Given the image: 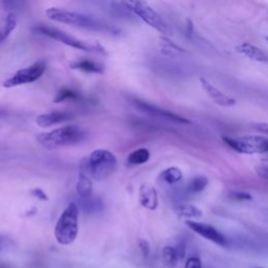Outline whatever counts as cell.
I'll return each mask as SVG.
<instances>
[{
  "label": "cell",
  "mask_w": 268,
  "mask_h": 268,
  "mask_svg": "<svg viewBox=\"0 0 268 268\" xmlns=\"http://www.w3.org/2000/svg\"><path fill=\"white\" fill-rule=\"evenodd\" d=\"M45 14L50 20L60 23H65L81 28H87L91 31H98L105 33L115 34L117 32L113 26L104 23L103 21H100L94 17L87 16L78 12H73L59 8H49L45 11Z\"/></svg>",
  "instance_id": "obj_1"
},
{
  "label": "cell",
  "mask_w": 268,
  "mask_h": 268,
  "mask_svg": "<svg viewBox=\"0 0 268 268\" xmlns=\"http://www.w3.org/2000/svg\"><path fill=\"white\" fill-rule=\"evenodd\" d=\"M85 132L79 126L68 125L49 132L40 133L37 136V140L41 146L48 150H56L60 148L70 147L80 144L84 139Z\"/></svg>",
  "instance_id": "obj_2"
},
{
  "label": "cell",
  "mask_w": 268,
  "mask_h": 268,
  "mask_svg": "<svg viewBox=\"0 0 268 268\" xmlns=\"http://www.w3.org/2000/svg\"><path fill=\"white\" fill-rule=\"evenodd\" d=\"M84 162L89 176L98 182L110 177L117 167L114 154L105 149L95 150L87 158H84Z\"/></svg>",
  "instance_id": "obj_3"
},
{
  "label": "cell",
  "mask_w": 268,
  "mask_h": 268,
  "mask_svg": "<svg viewBox=\"0 0 268 268\" xmlns=\"http://www.w3.org/2000/svg\"><path fill=\"white\" fill-rule=\"evenodd\" d=\"M79 214L78 204L71 202L61 214L55 226L56 240L62 245L73 243L79 234Z\"/></svg>",
  "instance_id": "obj_4"
},
{
  "label": "cell",
  "mask_w": 268,
  "mask_h": 268,
  "mask_svg": "<svg viewBox=\"0 0 268 268\" xmlns=\"http://www.w3.org/2000/svg\"><path fill=\"white\" fill-rule=\"evenodd\" d=\"M35 31L43 35L46 36L48 38H51L53 40H57L67 46H70L73 48L76 49H80L83 51H89V52H102V53H106L105 49L102 47V45H100L99 43H91V42H87L78 38L73 37V36H70L68 34H66L63 31L57 29V28H52V27H48L45 25H39L37 27H35Z\"/></svg>",
  "instance_id": "obj_5"
},
{
  "label": "cell",
  "mask_w": 268,
  "mask_h": 268,
  "mask_svg": "<svg viewBox=\"0 0 268 268\" xmlns=\"http://www.w3.org/2000/svg\"><path fill=\"white\" fill-rule=\"evenodd\" d=\"M222 139L231 149L242 154H264L268 150V140L262 135L223 136Z\"/></svg>",
  "instance_id": "obj_6"
},
{
  "label": "cell",
  "mask_w": 268,
  "mask_h": 268,
  "mask_svg": "<svg viewBox=\"0 0 268 268\" xmlns=\"http://www.w3.org/2000/svg\"><path fill=\"white\" fill-rule=\"evenodd\" d=\"M123 5L151 27L166 36L171 35V29L164 19L151 6L145 2H125Z\"/></svg>",
  "instance_id": "obj_7"
},
{
  "label": "cell",
  "mask_w": 268,
  "mask_h": 268,
  "mask_svg": "<svg viewBox=\"0 0 268 268\" xmlns=\"http://www.w3.org/2000/svg\"><path fill=\"white\" fill-rule=\"evenodd\" d=\"M45 69L46 64L44 61L36 62L26 68L18 70L16 74H14V76L5 81L4 87L12 88L23 84L33 83L43 76V74L45 73Z\"/></svg>",
  "instance_id": "obj_8"
},
{
  "label": "cell",
  "mask_w": 268,
  "mask_h": 268,
  "mask_svg": "<svg viewBox=\"0 0 268 268\" xmlns=\"http://www.w3.org/2000/svg\"><path fill=\"white\" fill-rule=\"evenodd\" d=\"M133 105L136 107V108L144 112L146 114L152 115V116H156V117H160V118H165L168 121H171L173 123H177V124H191V121H189L188 118L182 116V115H178L176 113H173L167 109H163V108H159V107L149 104L145 101H141V100H133Z\"/></svg>",
  "instance_id": "obj_9"
},
{
  "label": "cell",
  "mask_w": 268,
  "mask_h": 268,
  "mask_svg": "<svg viewBox=\"0 0 268 268\" xmlns=\"http://www.w3.org/2000/svg\"><path fill=\"white\" fill-rule=\"evenodd\" d=\"M187 226L192 229L194 233L201 236L202 238L212 241L213 243L221 245V246H226L227 245V239L224 237L223 234H221L218 229H216L214 226L206 224V223H201V222H196L193 220H187L186 221Z\"/></svg>",
  "instance_id": "obj_10"
},
{
  "label": "cell",
  "mask_w": 268,
  "mask_h": 268,
  "mask_svg": "<svg viewBox=\"0 0 268 268\" xmlns=\"http://www.w3.org/2000/svg\"><path fill=\"white\" fill-rule=\"evenodd\" d=\"M199 81L206 96L215 104L222 107H231L236 105V100L234 98H231L226 94H224L219 88H217L215 85L209 82L206 79L200 78Z\"/></svg>",
  "instance_id": "obj_11"
},
{
  "label": "cell",
  "mask_w": 268,
  "mask_h": 268,
  "mask_svg": "<svg viewBox=\"0 0 268 268\" xmlns=\"http://www.w3.org/2000/svg\"><path fill=\"white\" fill-rule=\"evenodd\" d=\"M77 192L80 197L87 201L92 198L93 195V183H92V177L89 176L84 158L81 160L80 163V169H79V177L77 182Z\"/></svg>",
  "instance_id": "obj_12"
},
{
  "label": "cell",
  "mask_w": 268,
  "mask_h": 268,
  "mask_svg": "<svg viewBox=\"0 0 268 268\" xmlns=\"http://www.w3.org/2000/svg\"><path fill=\"white\" fill-rule=\"evenodd\" d=\"M138 200L141 206L155 211L158 206V195L156 189L150 184H142L138 191Z\"/></svg>",
  "instance_id": "obj_13"
},
{
  "label": "cell",
  "mask_w": 268,
  "mask_h": 268,
  "mask_svg": "<svg viewBox=\"0 0 268 268\" xmlns=\"http://www.w3.org/2000/svg\"><path fill=\"white\" fill-rule=\"evenodd\" d=\"M236 51L241 53V55L247 57L248 59H251V60H254L257 62H263V63L267 62L266 52L262 48H260L254 44L248 43V42H244V43L237 45Z\"/></svg>",
  "instance_id": "obj_14"
},
{
  "label": "cell",
  "mask_w": 268,
  "mask_h": 268,
  "mask_svg": "<svg viewBox=\"0 0 268 268\" xmlns=\"http://www.w3.org/2000/svg\"><path fill=\"white\" fill-rule=\"evenodd\" d=\"M71 118V114L65 111H52L48 113L41 114L36 120V123H37L40 127L42 128H47L50 126H53V125H58L63 122H66Z\"/></svg>",
  "instance_id": "obj_15"
},
{
  "label": "cell",
  "mask_w": 268,
  "mask_h": 268,
  "mask_svg": "<svg viewBox=\"0 0 268 268\" xmlns=\"http://www.w3.org/2000/svg\"><path fill=\"white\" fill-rule=\"evenodd\" d=\"M174 213L183 218L198 219L202 216V212L197 206L190 203H177L174 206Z\"/></svg>",
  "instance_id": "obj_16"
},
{
  "label": "cell",
  "mask_w": 268,
  "mask_h": 268,
  "mask_svg": "<svg viewBox=\"0 0 268 268\" xmlns=\"http://www.w3.org/2000/svg\"><path fill=\"white\" fill-rule=\"evenodd\" d=\"M73 69H78L84 73L88 74H103L104 73V66L89 60H81L76 63H73L70 65Z\"/></svg>",
  "instance_id": "obj_17"
},
{
  "label": "cell",
  "mask_w": 268,
  "mask_h": 268,
  "mask_svg": "<svg viewBox=\"0 0 268 268\" xmlns=\"http://www.w3.org/2000/svg\"><path fill=\"white\" fill-rule=\"evenodd\" d=\"M182 258V255L178 251V248L173 246H165L163 248V260L166 265L170 267H175Z\"/></svg>",
  "instance_id": "obj_18"
},
{
  "label": "cell",
  "mask_w": 268,
  "mask_h": 268,
  "mask_svg": "<svg viewBox=\"0 0 268 268\" xmlns=\"http://www.w3.org/2000/svg\"><path fill=\"white\" fill-rule=\"evenodd\" d=\"M150 158V152L146 148H139L131 152L128 156V163L131 165H142Z\"/></svg>",
  "instance_id": "obj_19"
},
{
  "label": "cell",
  "mask_w": 268,
  "mask_h": 268,
  "mask_svg": "<svg viewBox=\"0 0 268 268\" xmlns=\"http://www.w3.org/2000/svg\"><path fill=\"white\" fill-rule=\"evenodd\" d=\"M160 178L169 185H174L180 182L183 178V172L180 168L177 167H170L166 169L162 174H160Z\"/></svg>",
  "instance_id": "obj_20"
},
{
  "label": "cell",
  "mask_w": 268,
  "mask_h": 268,
  "mask_svg": "<svg viewBox=\"0 0 268 268\" xmlns=\"http://www.w3.org/2000/svg\"><path fill=\"white\" fill-rule=\"evenodd\" d=\"M207 178L205 176H196L188 184V192L191 194H199L207 186Z\"/></svg>",
  "instance_id": "obj_21"
},
{
  "label": "cell",
  "mask_w": 268,
  "mask_h": 268,
  "mask_svg": "<svg viewBox=\"0 0 268 268\" xmlns=\"http://www.w3.org/2000/svg\"><path fill=\"white\" fill-rule=\"evenodd\" d=\"M160 40H162V50L166 55L169 56H175V55H180V53L185 52V49L182 48L181 46H178L174 42H172L168 37H160Z\"/></svg>",
  "instance_id": "obj_22"
},
{
  "label": "cell",
  "mask_w": 268,
  "mask_h": 268,
  "mask_svg": "<svg viewBox=\"0 0 268 268\" xmlns=\"http://www.w3.org/2000/svg\"><path fill=\"white\" fill-rule=\"evenodd\" d=\"M79 99L78 93L71 91V89L64 88L62 91H60L55 98V103H62L64 101H77Z\"/></svg>",
  "instance_id": "obj_23"
},
{
  "label": "cell",
  "mask_w": 268,
  "mask_h": 268,
  "mask_svg": "<svg viewBox=\"0 0 268 268\" xmlns=\"http://www.w3.org/2000/svg\"><path fill=\"white\" fill-rule=\"evenodd\" d=\"M16 25H17V19H16L15 14H9V16L7 17V19H6L5 31H4V33H2L3 40H5L9 37L10 34L15 29Z\"/></svg>",
  "instance_id": "obj_24"
},
{
  "label": "cell",
  "mask_w": 268,
  "mask_h": 268,
  "mask_svg": "<svg viewBox=\"0 0 268 268\" xmlns=\"http://www.w3.org/2000/svg\"><path fill=\"white\" fill-rule=\"evenodd\" d=\"M230 198H233L237 201H249L253 199L252 195H249L245 192H233L230 194Z\"/></svg>",
  "instance_id": "obj_25"
},
{
  "label": "cell",
  "mask_w": 268,
  "mask_h": 268,
  "mask_svg": "<svg viewBox=\"0 0 268 268\" xmlns=\"http://www.w3.org/2000/svg\"><path fill=\"white\" fill-rule=\"evenodd\" d=\"M185 268H201V260L198 257H191L186 261Z\"/></svg>",
  "instance_id": "obj_26"
},
{
  "label": "cell",
  "mask_w": 268,
  "mask_h": 268,
  "mask_svg": "<svg viewBox=\"0 0 268 268\" xmlns=\"http://www.w3.org/2000/svg\"><path fill=\"white\" fill-rule=\"evenodd\" d=\"M138 246H139V249L141 254L144 255V257H148L149 254H150V246H149V243L145 240H139L138 241Z\"/></svg>",
  "instance_id": "obj_27"
},
{
  "label": "cell",
  "mask_w": 268,
  "mask_h": 268,
  "mask_svg": "<svg viewBox=\"0 0 268 268\" xmlns=\"http://www.w3.org/2000/svg\"><path fill=\"white\" fill-rule=\"evenodd\" d=\"M32 194L35 196V197H37L38 199H40V200H47L48 198H47V196H46V194L42 191V190H40V189H35L33 192H32Z\"/></svg>",
  "instance_id": "obj_28"
},
{
  "label": "cell",
  "mask_w": 268,
  "mask_h": 268,
  "mask_svg": "<svg viewBox=\"0 0 268 268\" xmlns=\"http://www.w3.org/2000/svg\"><path fill=\"white\" fill-rule=\"evenodd\" d=\"M256 171L260 177L264 178V180H267V166L260 165V166L256 167Z\"/></svg>",
  "instance_id": "obj_29"
},
{
  "label": "cell",
  "mask_w": 268,
  "mask_h": 268,
  "mask_svg": "<svg viewBox=\"0 0 268 268\" xmlns=\"http://www.w3.org/2000/svg\"><path fill=\"white\" fill-rule=\"evenodd\" d=\"M2 246H3V238L0 237V247H2Z\"/></svg>",
  "instance_id": "obj_30"
},
{
  "label": "cell",
  "mask_w": 268,
  "mask_h": 268,
  "mask_svg": "<svg viewBox=\"0 0 268 268\" xmlns=\"http://www.w3.org/2000/svg\"><path fill=\"white\" fill-rule=\"evenodd\" d=\"M257 268H263V267H257Z\"/></svg>",
  "instance_id": "obj_31"
}]
</instances>
